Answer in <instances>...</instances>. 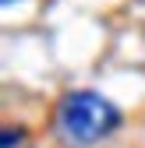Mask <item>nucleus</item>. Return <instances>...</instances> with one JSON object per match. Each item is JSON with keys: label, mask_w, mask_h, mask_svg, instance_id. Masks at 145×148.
Wrapping results in <instances>:
<instances>
[{"label": "nucleus", "mask_w": 145, "mask_h": 148, "mask_svg": "<svg viewBox=\"0 0 145 148\" xmlns=\"http://www.w3.org/2000/svg\"><path fill=\"white\" fill-rule=\"evenodd\" d=\"M57 131L67 145L75 148H85V145H96L103 138H110L117 127H120V109L103 99L99 92H88V88H78V92H67V95L57 102Z\"/></svg>", "instance_id": "f257e3e1"}, {"label": "nucleus", "mask_w": 145, "mask_h": 148, "mask_svg": "<svg viewBox=\"0 0 145 148\" xmlns=\"http://www.w3.org/2000/svg\"><path fill=\"white\" fill-rule=\"evenodd\" d=\"M21 138H25V131H21V127H18V131H14V127H4V148L21 145Z\"/></svg>", "instance_id": "f03ea898"}, {"label": "nucleus", "mask_w": 145, "mask_h": 148, "mask_svg": "<svg viewBox=\"0 0 145 148\" xmlns=\"http://www.w3.org/2000/svg\"><path fill=\"white\" fill-rule=\"evenodd\" d=\"M4 4H14V0H4Z\"/></svg>", "instance_id": "7ed1b4c3"}]
</instances>
